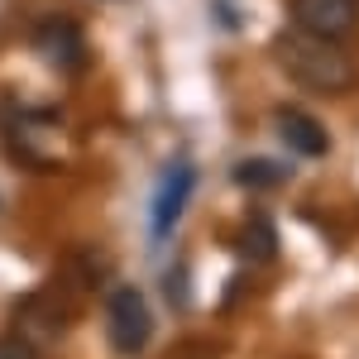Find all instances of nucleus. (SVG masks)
Segmentation results:
<instances>
[{"mask_svg": "<svg viewBox=\"0 0 359 359\" xmlns=\"http://www.w3.org/2000/svg\"><path fill=\"white\" fill-rule=\"evenodd\" d=\"M34 48L39 57H48L57 72H77L82 67V25L77 20H67V15H53V20H43V25H34Z\"/></svg>", "mask_w": 359, "mask_h": 359, "instance_id": "nucleus-5", "label": "nucleus"}, {"mask_svg": "<svg viewBox=\"0 0 359 359\" xmlns=\"http://www.w3.org/2000/svg\"><path fill=\"white\" fill-rule=\"evenodd\" d=\"M106 335H111V350L125 359L144 355V345H149V335H154V316H149V302H144V292L139 287H115L111 297H106Z\"/></svg>", "mask_w": 359, "mask_h": 359, "instance_id": "nucleus-3", "label": "nucleus"}, {"mask_svg": "<svg viewBox=\"0 0 359 359\" xmlns=\"http://www.w3.org/2000/svg\"><path fill=\"white\" fill-rule=\"evenodd\" d=\"M0 359H39L25 340H0Z\"/></svg>", "mask_w": 359, "mask_h": 359, "instance_id": "nucleus-9", "label": "nucleus"}, {"mask_svg": "<svg viewBox=\"0 0 359 359\" xmlns=\"http://www.w3.org/2000/svg\"><path fill=\"white\" fill-rule=\"evenodd\" d=\"M292 25L316 39H350L359 25V0H292Z\"/></svg>", "mask_w": 359, "mask_h": 359, "instance_id": "nucleus-4", "label": "nucleus"}, {"mask_svg": "<svg viewBox=\"0 0 359 359\" xmlns=\"http://www.w3.org/2000/svg\"><path fill=\"white\" fill-rule=\"evenodd\" d=\"M192 192H196V163L192 158H172L163 168V177L154 182V201H149V240L154 245H168L172 240V230L182 221Z\"/></svg>", "mask_w": 359, "mask_h": 359, "instance_id": "nucleus-2", "label": "nucleus"}, {"mask_svg": "<svg viewBox=\"0 0 359 359\" xmlns=\"http://www.w3.org/2000/svg\"><path fill=\"white\" fill-rule=\"evenodd\" d=\"M283 177H287V168L273 163V158H245V163H235V182L249 187V192H273Z\"/></svg>", "mask_w": 359, "mask_h": 359, "instance_id": "nucleus-8", "label": "nucleus"}, {"mask_svg": "<svg viewBox=\"0 0 359 359\" xmlns=\"http://www.w3.org/2000/svg\"><path fill=\"white\" fill-rule=\"evenodd\" d=\"M273 57L292 82L306 86V91H316V96H340V91L355 86V62L340 53V43L316 39V34H306V29H297V25L278 34Z\"/></svg>", "mask_w": 359, "mask_h": 359, "instance_id": "nucleus-1", "label": "nucleus"}, {"mask_svg": "<svg viewBox=\"0 0 359 359\" xmlns=\"http://www.w3.org/2000/svg\"><path fill=\"white\" fill-rule=\"evenodd\" d=\"M240 254L254 259V264H264V259H273V254H278V230H273L269 216H249L245 235H240Z\"/></svg>", "mask_w": 359, "mask_h": 359, "instance_id": "nucleus-7", "label": "nucleus"}, {"mask_svg": "<svg viewBox=\"0 0 359 359\" xmlns=\"http://www.w3.org/2000/svg\"><path fill=\"white\" fill-rule=\"evenodd\" d=\"M273 130L297 158H326V154H331V130L311 111H302V106H283V111L273 115Z\"/></svg>", "mask_w": 359, "mask_h": 359, "instance_id": "nucleus-6", "label": "nucleus"}]
</instances>
